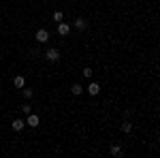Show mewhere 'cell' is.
Instances as JSON below:
<instances>
[{"mask_svg":"<svg viewBox=\"0 0 160 158\" xmlns=\"http://www.w3.org/2000/svg\"><path fill=\"white\" fill-rule=\"evenodd\" d=\"M83 77H88V79L92 77V69H90V66H86V69H83Z\"/></svg>","mask_w":160,"mask_h":158,"instance_id":"4fadbf2b","label":"cell"},{"mask_svg":"<svg viewBox=\"0 0 160 158\" xmlns=\"http://www.w3.org/2000/svg\"><path fill=\"white\" fill-rule=\"evenodd\" d=\"M47 41H49V32L43 30V28L37 30V43H47Z\"/></svg>","mask_w":160,"mask_h":158,"instance_id":"7a4b0ae2","label":"cell"},{"mask_svg":"<svg viewBox=\"0 0 160 158\" xmlns=\"http://www.w3.org/2000/svg\"><path fill=\"white\" fill-rule=\"evenodd\" d=\"M75 28H77V30H86L88 28V24H86V19H81V17H77V19H75Z\"/></svg>","mask_w":160,"mask_h":158,"instance_id":"8992f818","label":"cell"},{"mask_svg":"<svg viewBox=\"0 0 160 158\" xmlns=\"http://www.w3.org/2000/svg\"><path fill=\"white\" fill-rule=\"evenodd\" d=\"M22 111H24L26 115H28V113H32V107H30V105H28V103H26L24 107H22Z\"/></svg>","mask_w":160,"mask_h":158,"instance_id":"5bb4252c","label":"cell"},{"mask_svg":"<svg viewBox=\"0 0 160 158\" xmlns=\"http://www.w3.org/2000/svg\"><path fill=\"white\" fill-rule=\"evenodd\" d=\"M53 19H56V22H62V11H56V13H53Z\"/></svg>","mask_w":160,"mask_h":158,"instance_id":"9a60e30c","label":"cell"},{"mask_svg":"<svg viewBox=\"0 0 160 158\" xmlns=\"http://www.w3.org/2000/svg\"><path fill=\"white\" fill-rule=\"evenodd\" d=\"M111 154H113L115 158H120V156H122V147H120V145H111Z\"/></svg>","mask_w":160,"mask_h":158,"instance_id":"30bf717a","label":"cell"},{"mask_svg":"<svg viewBox=\"0 0 160 158\" xmlns=\"http://www.w3.org/2000/svg\"><path fill=\"white\" fill-rule=\"evenodd\" d=\"M130 130H132V124H130V122H124V124H122V133L128 135Z\"/></svg>","mask_w":160,"mask_h":158,"instance_id":"7c38bea8","label":"cell"},{"mask_svg":"<svg viewBox=\"0 0 160 158\" xmlns=\"http://www.w3.org/2000/svg\"><path fill=\"white\" fill-rule=\"evenodd\" d=\"M13 84H15V88H19V90H22V88H24V85H26V79H24V77H22V75H17V77L13 79Z\"/></svg>","mask_w":160,"mask_h":158,"instance_id":"52a82bcc","label":"cell"},{"mask_svg":"<svg viewBox=\"0 0 160 158\" xmlns=\"http://www.w3.org/2000/svg\"><path fill=\"white\" fill-rule=\"evenodd\" d=\"M88 92H90L92 96H96V94L100 92V85H98V84H90V88H88Z\"/></svg>","mask_w":160,"mask_h":158,"instance_id":"ba28073f","label":"cell"},{"mask_svg":"<svg viewBox=\"0 0 160 158\" xmlns=\"http://www.w3.org/2000/svg\"><path fill=\"white\" fill-rule=\"evenodd\" d=\"M71 92H73L75 96H79V94H83V88L79 84H73V88H71Z\"/></svg>","mask_w":160,"mask_h":158,"instance_id":"9c48e42d","label":"cell"},{"mask_svg":"<svg viewBox=\"0 0 160 158\" xmlns=\"http://www.w3.org/2000/svg\"><path fill=\"white\" fill-rule=\"evenodd\" d=\"M68 32H71V26H68V24H64V22L58 24V34H60V37H66Z\"/></svg>","mask_w":160,"mask_h":158,"instance_id":"277c9868","label":"cell"},{"mask_svg":"<svg viewBox=\"0 0 160 158\" xmlns=\"http://www.w3.org/2000/svg\"><path fill=\"white\" fill-rule=\"evenodd\" d=\"M22 94H24V98H26V100H30V98H32V94H34V92H32V90H30V88H22Z\"/></svg>","mask_w":160,"mask_h":158,"instance_id":"8fae6325","label":"cell"},{"mask_svg":"<svg viewBox=\"0 0 160 158\" xmlns=\"http://www.w3.org/2000/svg\"><path fill=\"white\" fill-rule=\"evenodd\" d=\"M11 128L15 130V133H22V130L26 128V122L24 120H13L11 122Z\"/></svg>","mask_w":160,"mask_h":158,"instance_id":"3957f363","label":"cell"},{"mask_svg":"<svg viewBox=\"0 0 160 158\" xmlns=\"http://www.w3.org/2000/svg\"><path fill=\"white\" fill-rule=\"evenodd\" d=\"M38 115H34V113H28V124H26V126H32V128H34V126H38Z\"/></svg>","mask_w":160,"mask_h":158,"instance_id":"5b68a950","label":"cell"},{"mask_svg":"<svg viewBox=\"0 0 160 158\" xmlns=\"http://www.w3.org/2000/svg\"><path fill=\"white\" fill-rule=\"evenodd\" d=\"M45 58H47L49 62H58L60 60V51H58L56 47H49L47 51H45Z\"/></svg>","mask_w":160,"mask_h":158,"instance_id":"6da1fadb","label":"cell"}]
</instances>
